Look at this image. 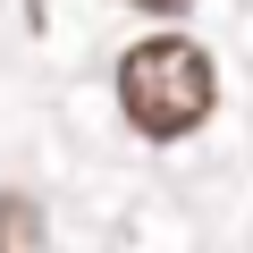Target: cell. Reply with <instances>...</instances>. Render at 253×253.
I'll return each mask as SVG.
<instances>
[{"mask_svg": "<svg viewBox=\"0 0 253 253\" xmlns=\"http://www.w3.org/2000/svg\"><path fill=\"white\" fill-rule=\"evenodd\" d=\"M211 101H219V84H211V59L194 51V42H177V34H161V42H135L118 59V110L135 118V135H152V144H177V135H194V126L211 118Z\"/></svg>", "mask_w": 253, "mask_h": 253, "instance_id": "cell-1", "label": "cell"}, {"mask_svg": "<svg viewBox=\"0 0 253 253\" xmlns=\"http://www.w3.org/2000/svg\"><path fill=\"white\" fill-rule=\"evenodd\" d=\"M0 253H51V219L17 186H0Z\"/></svg>", "mask_w": 253, "mask_h": 253, "instance_id": "cell-2", "label": "cell"}, {"mask_svg": "<svg viewBox=\"0 0 253 253\" xmlns=\"http://www.w3.org/2000/svg\"><path fill=\"white\" fill-rule=\"evenodd\" d=\"M135 9H152V17H177V9H194V0H135Z\"/></svg>", "mask_w": 253, "mask_h": 253, "instance_id": "cell-3", "label": "cell"}]
</instances>
